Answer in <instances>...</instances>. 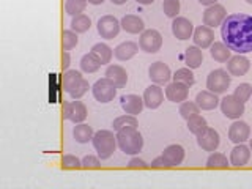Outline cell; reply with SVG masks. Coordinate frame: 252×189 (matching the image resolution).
Here are the masks:
<instances>
[{
	"label": "cell",
	"instance_id": "603a6c76",
	"mask_svg": "<svg viewBox=\"0 0 252 189\" xmlns=\"http://www.w3.org/2000/svg\"><path fill=\"white\" fill-rule=\"evenodd\" d=\"M104 76L117 85V89H123V87H126V84H128V73H126V69L120 65L107 66Z\"/></svg>",
	"mask_w": 252,
	"mask_h": 189
},
{
	"label": "cell",
	"instance_id": "f1b7e54d",
	"mask_svg": "<svg viewBox=\"0 0 252 189\" xmlns=\"http://www.w3.org/2000/svg\"><path fill=\"white\" fill-rule=\"evenodd\" d=\"M90 52L101 62V65H107V63H110V60H112V55H114V51L110 49L106 43H96L92 47Z\"/></svg>",
	"mask_w": 252,
	"mask_h": 189
},
{
	"label": "cell",
	"instance_id": "d6986e66",
	"mask_svg": "<svg viewBox=\"0 0 252 189\" xmlns=\"http://www.w3.org/2000/svg\"><path fill=\"white\" fill-rule=\"evenodd\" d=\"M185 155H186L185 148L178 144H172L169 147H165L164 152H162V156H164V159H165V162H167L169 167H177V165L183 164Z\"/></svg>",
	"mask_w": 252,
	"mask_h": 189
},
{
	"label": "cell",
	"instance_id": "52a82bcc",
	"mask_svg": "<svg viewBox=\"0 0 252 189\" xmlns=\"http://www.w3.org/2000/svg\"><path fill=\"white\" fill-rule=\"evenodd\" d=\"M162 46V35L155 29L144 30L139 38V47L147 54H155Z\"/></svg>",
	"mask_w": 252,
	"mask_h": 189
},
{
	"label": "cell",
	"instance_id": "f5cc1de1",
	"mask_svg": "<svg viewBox=\"0 0 252 189\" xmlns=\"http://www.w3.org/2000/svg\"><path fill=\"white\" fill-rule=\"evenodd\" d=\"M251 142H249V148H251V152H252V139H249Z\"/></svg>",
	"mask_w": 252,
	"mask_h": 189
},
{
	"label": "cell",
	"instance_id": "d6a6232c",
	"mask_svg": "<svg viewBox=\"0 0 252 189\" xmlns=\"http://www.w3.org/2000/svg\"><path fill=\"white\" fill-rule=\"evenodd\" d=\"M101 68V62L94 57V55L92 52L89 54H85L84 57L81 59V69L84 71V73H96V71Z\"/></svg>",
	"mask_w": 252,
	"mask_h": 189
},
{
	"label": "cell",
	"instance_id": "277c9868",
	"mask_svg": "<svg viewBox=\"0 0 252 189\" xmlns=\"http://www.w3.org/2000/svg\"><path fill=\"white\" fill-rule=\"evenodd\" d=\"M232 82V76L228 73L227 69L222 68H218V69H213L211 73L207 77V89L216 94H220L227 92V89L230 87Z\"/></svg>",
	"mask_w": 252,
	"mask_h": 189
},
{
	"label": "cell",
	"instance_id": "c3c4849f",
	"mask_svg": "<svg viewBox=\"0 0 252 189\" xmlns=\"http://www.w3.org/2000/svg\"><path fill=\"white\" fill-rule=\"evenodd\" d=\"M199 2L202 3V5H205V6H210V5H215L218 0H199Z\"/></svg>",
	"mask_w": 252,
	"mask_h": 189
},
{
	"label": "cell",
	"instance_id": "44dd1931",
	"mask_svg": "<svg viewBox=\"0 0 252 189\" xmlns=\"http://www.w3.org/2000/svg\"><path fill=\"white\" fill-rule=\"evenodd\" d=\"M251 148L244 144H236L230 153V165H235V167H243L246 165L251 159Z\"/></svg>",
	"mask_w": 252,
	"mask_h": 189
},
{
	"label": "cell",
	"instance_id": "836d02e7",
	"mask_svg": "<svg viewBox=\"0 0 252 189\" xmlns=\"http://www.w3.org/2000/svg\"><path fill=\"white\" fill-rule=\"evenodd\" d=\"M228 165H230V161L227 159V156L218 152H213L207 159L208 169H227Z\"/></svg>",
	"mask_w": 252,
	"mask_h": 189
},
{
	"label": "cell",
	"instance_id": "7a4b0ae2",
	"mask_svg": "<svg viewBox=\"0 0 252 189\" xmlns=\"http://www.w3.org/2000/svg\"><path fill=\"white\" fill-rule=\"evenodd\" d=\"M117 144L125 155H137L144 148V137L137 128L117 131Z\"/></svg>",
	"mask_w": 252,
	"mask_h": 189
},
{
	"label": "cell",
	"instance_id": "b9f144b4",
	"mask_svg": "<svg viewBox=\"0 0 252 189\" xmlns=\"http://www.w3.org/2000/svg\"><path fill=\"white\" fill-rule=\"evenodd\" d=\"M62 167L63 169H81L82 161L74 155H65L62 158Z\"/></svg>",
	"mask_w": 252,
	"mask_h": 189
},
{
	"label": "cell",
	"instance_id": "2e32d148",
	"mask_svg": "<svg viewBox=\"0 0 252 189\" xmlns=\"http://www.w3.org/2000/svg\"><path fill=\"white\" fill-rule=\"evenodd\" d=\"M142 98H144V104L148 109H158L164 101V92L158 84H153V85L147 87Z\"/></svg>",
	"mask_w": 252,
	"mask_h": 189
},
{
	"label": "cell",
	"instance_id": "8d00e7d4",
	"mask_svg": "<svg viewBox=\"0 0 252 189\" xmlns=\"http://www.w3.org/2000/svg\"><path fill=\"white\" fill-rule=\"evenodd\" d=\"M77 43H79V38L74 30H63L62 32V49L63 51L74 49Z\"/></svg>",
	"mask_w": 252,
	"mask_h": 189
},
{
	"label": "cell",
	"instance_id": "cb8c5ba5",
	"mask_svg": "<svg viewBox=\"0 0 252 189\" xmlns=\"http://www.w3.org/2000/svg\"><path fill=\"white\" fill-rule=\"evenodd\" d=\"M137 51H139V44H136L134 41H123L114 49V55L120 62H126L131 60L137 54Z\"/></svg>",
	"mask_w": 252,
	"mask_h": 189
},
{
	"label": "cell",
	"instance_id": "9a60e30c",
	"mask_svg": "<svg viewBox=\"0 0 252 189\" xmlns=\"http://www.w3.org/2000/svg\"><path fill=\"white\" fill-rule=\"evenodd\" d=\"M249 136H251V126L246 122L236 120L228 128V139L233 144H244L249 139Z\"/></svg>",
	"mask_w": 252,
	"mask_h": 189
},
{
	"label": "cell",
	"instance_id": "ab89813d",
	"mask_svg": "<svg viewBox=\"0 0 252 189\" xmlns=\"http://www.w3.org/2000/svg\"><path fill=\"white\" fill-rule=\"evenodd\" d=\"M180 8H181L180 0H164V2H162V10H164V13H165L167 18L175 19L178 16V13H180Z\"/></svg>",
	"mask_w": 252,
	"mask_h": 189
},
{
	"label": "cell",
	"instance_id": "8992f818",
	"mask_svg": "<svg viewBox=\"0 0 252 189\" xmlns=\"http://www.w3.org/2000/svg\"><path fill=\"white\" fill-rule=\"evenodd\" d=\"M87 106L82 101L74 99V101H65L63 102V118L65 120L73 122L74 125L84 123L87 118Z\"/></svg>",
	"mask_w": 252,
	"mask_h": 189
},
{
	"label": "cell",
	"instance_id": "4dcf8cb0",
	"mask_svg": "<svg viewBox=\"0 0 252 189\" xmlns=\"http://www.w3.org/2000/svg\"><path fill=\"white\" fill-rule=\"evenodd\" d=\"M114 131H122L125 128H137L139 126V122L136 115H131V114H126V115H122V117H117L114 123Z\"/></svg>",
	"mask_w": 252,
	"mask_h": 189
},
{
	"label": "cell",
	"instance_id": "816d5d0a",
	"mask_svg": "<svg viewBox=\"0 0 252 189\" xmlns=\"http://www.w3.org/2000/svg\"><path fill=\"white\" fill-rule=\"evenodd\" d=\"M104 0H89V3H92V5H101Z\"/></svg>",
	"mask_w": 252,
	"mask_h": 189
},
{
	"label": "cell",
	"instance_id": "484cf974",
	"mask_svg": "<svg viewBox=\"0 0 252 189\" xmlns=\"http://www.w3.org/2000/svg\"><path fill=\"white\" fill-rule=\"evenodd\" d=\"M82 74L79 73V71L76 69H66L65 73H63L62 76V87L63 90H65L66 93H71L73 92V89H76V87L81 84L82 81Z\"/></svg>",
	"mask_w": 252,
	"mask_h": 189
},
{
	"label": "cell",
	"instance_id": "7bdbcfd3",
	"mask_svg": "<svg viewBox=\"0 0 252 189\" xmlns=\"http://www.w3.org/2000/svg\"><path fill=\"white\" fill-rule=\"evenodd\" d=\"M89 89H90V85H89V82L85 81V79H82L81 81V84H79L76 89H73V92L69 93V96L73 98V99H81L84 94L89 92Z\"/></svg>",
	"mask_w": 252,
	"mask_h": 189
},
{
	"label": "cell",
	"instance_id": "7402d4cb",
	"mask_svg": "<svg viewBox=\"0 0 252 189\" xmlns=\"http://www.w3.org/2000/svg\"><path fill=\"white\" fill-rule=\"evenodd\" d=\"M195 102L200 107V110H213L220 104V99L218 98L216 93H213L210 90H203L200 93H197Z\"/></svg>",
	"mask_w": 252,
	"mask_h": 189
},
{
	"label": "cell",
	"instance_id": "1f68e13d",
	"mask_svg": "<svg viewBox=\"0 0 252 189\" xmlns=\"http://www.w3.org/2000/svg\"><path fill=\"white\" fill-rule=\"evenodd\" d=\"M92 26V19L87 14H77L73 16V21H71V30H74L76 33H85L87 30Z\"/></svg>",
	"mask_w": 252,
	"mask_h": 189
},
{
	"label": "cell",
	"instance_id": "7c38bea8",
	"mask_svg": "<svg viewBox=\"0 0 252 189\" xmlns=\"http://www.w3.org/2000/svg\"><path fill=\"white\" fill-rule=\"evenodd\" d=\"M172 33L175 38H178L180 41L189 39L194 33L192 22L188 18H183V16H177V18L172 21Z\"/></svg>",
	"mask_w": 252,
	"mask_h": 189
},
{
	"label": "cell",
	"instance_id": "83f0119b",
	"mask_svg": "<svg viewBox=\"0 0 252 189\" xmlns=\"http://www.w3.org/2000/svg\"><path fill=\"white\" fill-rule=\"evenodd\" d=\"M210 52H211V57L215 59L219 63H225L228 59L232 57V51L225 43H220V41H215L210 47Z\"/></svg>",
	"mask_w": 252,
	"mask_h": 189
},
{
	"label": "cell",
	"instance_id": "f907efd6",
	"mask_svg": "<svg viewBox=\"0 0 252 189\" xmlns=\"http://www.w3.org/2000/svg\"><path fill=\"white\" fill-rule=\"evenodd\" d=\"M112 3H115V5H123V3H126L128 0H110Z\"/></svg>",
	"mask_w": 252,
	"mask_h": 189
},
{
	"label": "cell",
	"instance_id": "4316f807",
	"mask_svg": "<svg viewBox=\"0 0 252 189\" xmlns=\"http://www.w3.org/2000/svg\"><path fill=\"white\" fill-rule=\"evenodd\" d=\"M203 62V54L199 46H189L185 51V63L188 65V68L195 69L202 65Z\"/></svg>",
	"mask_w": 252,
	"mask_h": 189
},
{
	"label": "cell",
	"instance_id": "3957f363",
	"mask_svg": "<svg viewBox=\"0 0 252 189\" xmlns=\"http://www.w3.org/2000/svg\"><path fill=\"white\" fill-rule=\"evenodd\" d=\"M92 142L101 159H109V158L114 155L115 148L118 145L117 134H114V131H109V129H99L98 132H94Z\"/></svg>",
	"mask_w": 252,
	"mask_h": 189
},
{
	"label": "cell",
	"instance_id": "db71d44e",
	"mask_svg": "<svg viewBox=\"0 0 252 189\" xmlns=\"http://www.w3.org/2000/svg\"><path fill=\"white\" fill-rule=\"evenodd\" d=\"M246 2H248L249 5H252V0H246Z\"/></svg>",
	"mask_w": 252,
	"mask_h": 189
},
{
	"label": "cell",
	"instance_id": "7dc6e473",
	"mask_svg": "<svg viewBox=\"0 0 252 189\" xmlns=\"http://www.w3.org/2000/svg\"><path fill=\"white\" fill-rule=\"evenodd\" d=\"M69 63H71L69 52H68V51H63V52H62V68H63V69H68Z\"/></svg>",
	"mask_w": 252,
	"mask_h": 189
},
{
	"label": "cell",
	"instance_id": "ffe728a7",
	"mask_svg": "<svg viewBox=\"0 0 252 189\" xmlns=\"http://www.w3.org/2000/svg\"><path fill=\"white\" fill-rule=\"evenodd\" d=\"M120 104L122 109L125 110L126 114H131V115H139L144 109V98H140L139 94H125L120 99Z\"/></svg>",
	"mask_w": 252,
	"mask_h": 189
},
{
	"label": "cell",
	"instance_id": "5bb4252c",
	"mask_svg": "<svg viewBox=\"0 0 252 189\" xmlns=\"http://www.w3.org/2000/svg\"><path fill=\"white\" fill-rule=\"evenodd\" d=\"M251 69V60L248 57H244L243 54L232 55L227 60V71L230 73V76H244Z\"/></svg>",
	"mask_w": 252,
	"mask_h": 189
},
{
	"label": "cell",
	"instance_id": "30bf717a",
	"mask_svg": "<svg viewBox=\"0 0 252 189\" xmlns=\"http://www.w3.org/2000/svg\"><path fill=\"white\" fill-rule=\"evenodd\" d=\"M225 18H227V11L224 5H219V3L210 5L203 13V26L216 29L219 26H222Z\"/></svg>",
	"mask_w": 252,
	"mask_h": 189
},
{
	"label": "cell",
	"instance_id": "ba28073f",
	"mask_svg": "<svg viewBox=\"0 0 252 189\" xmlns=\"http://www.w3.org/2000/svg\"><path fill=\"white\" fill-rule=\"evenodd\" d=\"M96 27H98V33L101 35V38L114 39L122 29V22L118 21L115 16L106 14V16H102V18H99Z\"/></svg>",
	"mask_w": 252,
	"mask_h": 189
},
{
	"label": "cell",
	"instance_id": "e0dca14e",
	"mask_svg": "<svg viewBox=\"0 0 252 189\" xmlns=\"http://www.w3.org/2000/svg\"><path fill=\"white\" fill-rule=\"evenodd\" d=\"M189 94V87L183 82H177L173 81L165 87V98L172 102H183L188 99Z\"/></svg>",
	"mask_w": 252,
	"mask_h": 189
},
{
	"label": "cell",
	"instance_id": "f35d334b",
	"mask_svg": "<svg viewBox=\"0 0 252 189\" xmlns=\"http://www.w3.org/2000/svg\"><path fill=\"white\" fill-rule=\"evenodd\" d=\"M172 77H173V81L183 82V84H186L188 87L194 85V82H195V77H194V74H192L191 68H180V69L175 71V74H173Z\"/></svg>",
	"mask_w": 252,
	"mask_h": 189
},
{
	"label": "cell",
	"instance_id": "681fc988",
	"mask_svg": "<svg viewBox=\"0 0 252 189\" xmlns=\"http://www.w3.org/2000/svg\"><path fill=\"white\" fill-rule=\"evenodd\" d=\"M137 3H140V5H150V3H153L155 0H136Z\"/></svg>",
	"mask_w": 252,
	"mask_h": 189
},
{
	"label": "cell",
	"instance_id": "f546056e",
	"mask_svg": "<svg viewBox=\"0 0 252 189\" xmlns=\"http://www.w3.org/2000/svg\"><path fill=\"white\" fill-rule=\"evenodd\" d=\"M93 134L94 132L92 129V126L85 125V123H77L73 129V136L79 144H87V142H90L93 139Z\"/></svg>",
	"mask_w": 252,
	"mask_h": 189
},
{
	"label": "cell",
	"instance_id": "74e56055",
	"mask_svg": "<svg viewBox=\"0 0 252 189\" xmlns=\"http://www.w3.org/2000/svg\"><path fill=\"white\" fill-rule=\"evenodd\" d=\"M87 3L89 0H66L65 3V11L69 16H77V14H82L84 10L87 8Z\"/></svg>",
	"mask_w": 252,
	"mask_h": 189
},
{
	"label": "cell",
	"instance_id": "f6af8a7d",
	"mask_svg": "<svg viewBox=\"0 0 252 189\" xmlns=\"http://www.w3.org/2000/svg\"><path fill=\"white\" fill-rule=\"evenodd\" d=\"M150 164H147L144 159L140 158H132V159L128 162V169H148Z\"/></svg>",
	"mask_w": 252,
	"mask_h": 189
},
{
	"label": "cell",
	"instance_id": "d4e9b609",
	"mask_svg": "<svg viewBox=\"0 0 252 189\" xmlns=\"http://www.w3.org/2000/svg\"><path fill=\"white\" fill-rule=\"evenodd\" d=\"M122 22V29L128 33H142L145 30V24L142 21L139 16L136 14H126L123 16Z\"/></svg>",
	"mask_w": 252,
	"mask_h": 189
},
{
	"label": "cell",
	"instance_id": "6da1fadb",
	"mask_svg": "<svg viewBox=\"0 0 252 189\" xmlns=\"http://www.w3.org/2000/svg\"><path fill=\"white\" fill-rule=\"evenodd\" d=\"M224 43L236 54L252 52V16L244 13L228 14L220 26Z\"/></svg>",
	"mask_w": 252,
	"mask_h": 189
},
{
	"label": "cell",
	"instance_id": "9c48e42d",
	"mask_svg": "<svg viewBox=\"0 0 252 189\" xmlns=\"http://www.w3.org/2000/svg\"><path fill=\"white\" fill-rule=\"evenodd\" d=\"M220 110L227 118L236 120L244 114V102L240 101L235 94H227L225 98L220 99Z\"/></svg>",
	"mask_w": 252,
	"mask_h": 189
},
{
	"label": "cell",
	"instance_id": "ac0fdd59",
	"mask_svg": "<svg viewBox=\"0 0 252 189\" xmlns=\"http://www.w3.org/2000/svg\"><path fill=\"white\" fill-rule=\"evenodd\" d=\"M192 39L195 46H199L200 49H207V47H211V44L215 43V32H213L211 27L199 26L197 29H194Z\"/></svg>",
	"mask_w": 252,
	"mask_h": 189
},
{
	"label": "cell",
	"instance_id": "8fae6325",
	"mask_svg": "<svg viewBox=\"0 0 252 189\" xmlns=\"http://www.w3.org/2000/svg\"><path fill=\"white\" fill-rule=\"evenodd\" d=\"M197 144H199V147L203 150V152H210V153L216 152L220 144L219 132L215 128H210L208 126L207 129L197 136Z\"/></svg>",
	"mask_w": 252,
	"mask_h": 189
},
{
	"label": "cell",
	"instance_id": "bcb514c9",
	"mask_svg": "<svg viewBox=\"0 0 252 189\" xmlns=\"http://www.w3.org/2000/svg\"><path fill=\"white\" fill-rule=\"evenodd\" d=\"M150 167L152 169H162V167H169V165H167V162H165L164 156L161 155V156L155 158V159L152 161V164H150Z\"/></svg>",
	"mask_w": 252,
	"mask_h": 189
},
{
	"label": "cell",
	"instance_id": "4fadbf2b",
	"mask_svg": "<svg viewBox=\"0 0 252 189\" xmlns=\"http://www.w3.org/2000/svg\"><path fill=\"white\" fill-rule=\"evenodd\" d=\"M148 77L152 79L155 84L162 85V84H167L170 81L172 71L164 62H155L148 68Z\"/></svg>",
	"mask_w": 252,
	"mask_h": 189
},
{
	"label": "cell",
	"instance_id": "5b68a950",
	"mask_svg": "<svg viewBox=\"0 0 252 189\" xmlns=\"http://www.w3.org/2000/svg\"><path fill=\"white\" fill-rule=\"evenodd\" d=\"M117 90H118L117 85L110 81V79H107L106 76L102 79H98V81L94 82L92 87L94 99H96L98 102H102V104H107V102L112 101L117 94Z\"/></svg>",
	"mask_w": 252,
	"mask_h": 189
},
{
	"label": "cell",
	"instance_id": "60d3db41",
	"mask_svg": "<svg viewBox=\"0 0 252 189\" xmlns=\"http://www.w3.org/2000/svg\"><path fill=\"white\" fill-rule=\"evenodd\" d=\"M233 94H235V96L238 98L240 101H243L244 104H246V101H249L251 96H252V85L248 84V82H243V84H240L238 87H236L235 92H233Z\"/></svg>",
	"mask_w": 252,
	"mask_h": 189
},
{
	"label": "cell",
	"instance_id": "d590c367",
	"mask_svg": "<svg viewBox=\"0 0 252 189\" xmlns=\"http://www.w3.org/2000/svg\"><path fill=\"white\" fill-rule=\"evenodd\" d=\"M200 114V107L197 106L195 101H183L180 106V115L185 118V120L188 122L189 118H192L195 115Z\"/></svg>",
	"mask_w": 252,
	"mask_h": 189
},
{
	"label": "cell",
	"instance_id": "e575fe53",
	"mask_svg": "<svg viewBox=\"0 0 252 189\" xmlns=\"http://www.w3.org/2000/svg\"><path fill=\"white\" fill-rule=\"evenodd\" d=\"M207 128H208V123L200 114L188 120V129H189V132H192L194 136H199V134L203 132Z\"/></svg>",
	"mask_w": 252,
	"mask_h": 189
},
{
	"label": "cell",
	"instance_id": "ee69618b",
	"mask_svg": "<svg viewBox=\"0 0 252 189\" xmlns=\"http://www.w3.org/2000/svg\"><path fill=\"white\" fill-rule=\"evenodd\" d=\"M82 167L84 169H99L101 167V161L99 156H93V155H87L82 159Z\"/></svg>",
	"mask_w": 252,
	"mask_h": 189
}]
</instances>
